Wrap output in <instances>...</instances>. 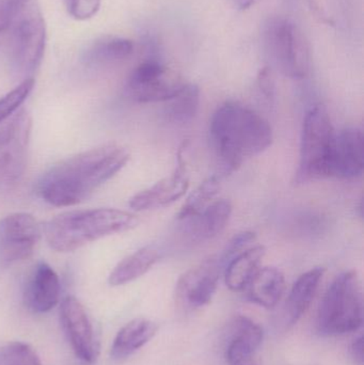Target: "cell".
Wrapping results in <instances>:
<instances>
[{"mask_svg":"<svg viewBox=\"0 0 364 365\" xmlns=\"http://www.w3.org/2000/svg\"><path fill=\"white\" fill-rule=\"evenodd\" d=\"M130 158V151L118 143H107L66 158L43 175L38 184V195L58 207L77 205L120 173Z\"/></svg>","mask_w":364,"mask_h":365,"instance_id":"6da1fadb","label":"cell"},{"mask_svg":"<svg viewBox=\"0 0 364 365\" xmlns=\"http://www.w3.org/2000/svg\"><path fill=\"white\" fill-rule=\"evenodd\" d=\"M209 134L222 179L235 173L244 160L266 151L274 139L269 122L237 102H227L216 109Z\"/></svg>","mask_w":364,"mask_h":365,"instance_id":"7a4b0ae2","label":"cell"},{"mask_svg":"<svg viewBox=\"0 0 364 365\" xmlns=\"http://www.w3.org/2000/svg\"><path fill=\"white\" fill-rule=\"evenodd\" d=\"M138 218L115 208L73 210L45 225L47 244L58 252H72L89 242L134 229Z\"/></svg>","mask_w":364,"mask_h":365,"instance_id":"3957f363","label":"cell"},{"mask_svg":"<svg viewBox=\"0 0 364 365\" xmlns=\"http://www.w3.org/2000/svg\"><path fill=\"white\" fill-rule=\"evenodd\" d=\"M363 324V295L360 279L354 270L342 272L333 281L316 315L321 336H336L356 331Z\"/></svg>","mask_w":364,"mask_h":365,"instance_id":"277c9868","label":"cell"},{"mask_svg":"<svg viewBox=\"0 0 364 365\" xmlns=\"http://www.w3.org/2000/svg\"><path fill=\"white\" fill-rule=\"evenodd\" d=\"M335 128L323 105L312 107L303 118L297 184L333 178Z\"/></svg>","mask_w":364,"mask_h":365,"instance_id":"5b68a950","label":"cell"},{"mask_svg":"<svg viewBox=\"0 0 364 365\" xmlns=\"http://www.w3.org/2000/svg\"><path fill=\"white\" fill-rule=\"evenodd\" d=\"M265 48L281 74L288 78L303 79L310 71L307 41L293 21L274 17L264 28Z\"/></svg>","mask_w":364,"mask_h":365,"instance_id":"8992f818","label":"cell"},{"mask_svg":"<svg viewBox=\"0 0 364 365\" xmlns=\"http://www.w3.org/2000/svg\"><path fill=\"white\" fill-rule=\"evenodd\" d=\"M11 61L19 74L34 72L42 62L46 45V25L40 8L29 2L13 17L10 25Z\"/></svg>","mask_w":364,"mask_h":365,"instance_id":"52a82bcc","label":"cell"},{"mask_svg":"<svg viewBox=\"0 0 364 365\" xmlns=\"http://www.w3.org/2000/svg\"><path fill=\"white\" fill-rule=\"evenodd\" d=\"M31 126L26 110L16 111L0 126V192L13 188L25 173Z\"/></svg>","mask_w":364,"mask_h":365,"instance_id":"ba28073f","label":"cell"},{"mask_svg":"<svg viewBox=\"0 0 364 365\" xmlns=\"http://www.w3.org/2000/svg\"><path fill=\"white\" fill-rule=\"evenodd\" d=\"M177 75L155 60H147L136 66L128 77L126 93L141 104L167 102L183 87Z\"/></svg>","mask_w":364,"mask_h":365,"instance_id":"9c48e42d","label":"cell"},{"mask_svg":"<svg viewBox=\"0 0 364 365\" xmlns=\"http://www.w3.org/2000/svg\"><path fill=\"white\" fill-rule=\"evenodd\" d=\"M40 238V225L28 212L0 219V266L6 267L31 257Z\"/></svg>","mask_w":364,"mask_h":365,"instance_id":"30bf717a","label":"cell"},{"mask_svg":"<svg viewBox=\"0 0 364 365\" xmlns=\"http://www.w3.org/2000/svg\"><path fill=\"white\" fill-rule=\"evenodd\" d=\"M222 272L224 263L219 255H214L188 270L177 281L175 289L177 302L186 309L207 306L217 291Z\"/></svg>","mask_w":364,"mask_h":365,"instance_id":"8fae6325","label":"cell"},{"mask_svg":"<svg viewBox=\"0 0 364 365\" xmlns=\"http://www.w3.org/2000/svg\"><path fill=\"white\" fill-rule=\"evenodd\" d=\"M185 148L184 143L177 152V168L169 177L130 197V206L132 210L141 212L166 207L185 195L189 188V175L184 156Z\"/></svg>","mask_w":364,"mask_h":365,"instance_id":"7c38bea8","label":"cell"},{"mask_svg":"<svg viewBox=\"0 0 364 365\" xmlns=\"http://www.w3.org/2000/svg\"><path fill=\"white\" fill-rule=\"evenodd\" d=\"M60 319L77 358L93 364L98 356L93 326L81 302L73 296L64 298L60 307Z\"/></svg>","mask_w":364,"mask_h":365,"instance_id":"4fadbf2b","label":"cell"},{"mask_svg":"<svg viewBox=\"0 0 364 365\" xmlns=\"http://www.w3.org/2000/svg\"><path fill=\"white\" fill-rule=\"evenodd\" d=\"M364 169V136L363 130L348 128L336 134L333 178L358 179Z\"/></svg>","mask_w":364,"mask_h":365,"instance_id":"5bb4252c","label":"cell"},{"mask_svg":"<svg viewBox=\"0 0 364 365\" xmlns=\"http://www.w3.org/2000/svg\"><path fill=\"white\" fill-rule=\"evenodd\" d=\"M226 349L229 365H260L258 351L263 341V329L249 317H237L231 328Z\"/></svg>","mask_w":364,"mask_h":365,"instance_id":"9a60e30c","label":"cell"},{"mask_svg":"<svg viewBox=\"0 0 364 365\" xmlns=\"http://www.w3.org/2000/svg\"><path fill=\"white\" fill-rule=\"evenodd\" d=\"M59 277L48 264L38 263L27 284L24 299L26 306L36 313H46L57 306L60 299Z\"/></svg>","mask_w":364,"mask_h":365,"instance_id":"2e32d148","label":"cell"},{"mask_svg":"<svg viewBox=\"0 0 364 365\" xmlns=\"http://www.w3.org/2000/svg\"><path fill=\"white\" fill-rule=\"evenodd\" d=\"M232 208V203L227 199L212 202L199 214L184 220L186 233L194 242L213 240L226 229Z\"/></svg>","mask_w":364,"mask_h":365,"instance_id":"e0dca14e","label":"cell"},{"mask_svg":"<svg viewBox=\"0 0 364 365\" xmlns=\"http://www.w3.org/2000/svg\"><path fill=\"white\" fill-rule=\"evenodd\" d=\"M324 274L323 267L312 268L301 274L293 284L284 309L286 325H295L307 312L318 293Z\"/></svg>","mask_w":364,"mask_h":365,"instance_id":"ac0fdd59","label":"cell"},{"mask_svg":"<svg viewBox=\"0 0 364 365\" xmlns=\"http://www.w3.org/2000/svg\"><path fill=\"white\" fill-rule=\"evenodd\" d=\"M245 291L250 302L265 309H273L286 291L284 272L275 267L260 268L248 283Z\"/></svg>","mask_w":364,"mask_h":365,"instance_id":"d6986e66","label":"cell"},{"mask_svg":"<svg viewBox=\"0 0 364 365\" xmlns=\"http://www.w3.org/2000/svg\"><path fill=\"white\" fill-rule=\"evenodd\" d=\"M266 255L262 245H254L239 255H235L224 265V276L227 287L233 292L245 291L252 277L260 269Z\"/></svg>","mask_w":364,"mask_h":365,"instance_id":"ffe728a7","label":"cell"},{"mask_svg":"<svg viewBox=\"0 0 364 365\" xmlns=\"http://www.w3.org/2000/svg\"><path fill=\"white\" fill-rule=\"evenodd\" d=\"M158 326L154 322L145 319H136L126 324L113 341L111 346V358L121 361L142 349L157 332Z\"/></svg>","mask_w":364,"mask_h":365,"instance_id":"44dd1931","label":"cell"},{"mask_svg":"<svg viewBox=\"0 0 364 365\" xmlns=\"http://www.w3.org/2000/svg\"><path fill=\"white\" fill-rule=\"evenodd\" d=\"M157 249L152 246L143 247L132 255L122 259L109 276L111 287L128 284L147 274L160 261Z\"/></svg>","mask_w":364,"mask_h":365,"instance_id":"7402d4cb","label":"cell"},{"mask_svg":"<svg viewBox=\"0 0 364 365\" xmlns=\"http://www.w3.org/2000/svg\"><path fill=\"white\" fill-rule=\"evenodd\" d=\"M134 43L120 36H103L96 40L85 53L91 64H110L128 59L134 53Z\"/></svg>","mask_w":364,"mask_h":365,"instance_id":"603a6c76","label":"cell"},{"mask_svg":"<svg viewBox=\"0 0 364 365\" xmlns=\"http://www.w3.org/2000/svg\"><path fill=\"white\" fill-rule=\"evenodd\" d=\"M166 103V115L171 121L187 123L192 121L198 113L200 89L194 83H184L180 91Z\"/></svg>","mask_w":364,"mask_h":365,"instance_id":"cb8c5ba5","label":"cell"},{"mask_svg":"<svg viewBox=\"0 0 364 365\" xmlns=\"http://www.w3.org/2000/svg\"><path fill=\"white\" fill-rule=\"evenodd\" d=\"M220 181L222 177L217 175H212L201 182L184 202L181 210L177 214V220L184 221L192 218L211 204L214 197L219 192Z\"/></svg>","mask_w":364,"mask_h":365,"instance_id":"d4e9b609","label":"cell"},{"mask_svg":"<svg viewBox=\"0 0 364 365\" xmlns=\"http://www.w3.org/2000/svg\"><path fill=\"white\" fill-rule=\"evenodd\" d=\"M0 365H42L36 351L23 342H12L0 349Z\"/></svg>","mask_w":364,"mask_h":365,"instance_id":"484cf974","label":"cell"},{"mask_svg":"<svg viewBox=\"0 0 364 365\" xmlns=\"http://www.w3.org/2000/svg\"><path fill=\"white\" fill-rule=\"evenodd\" d=\"M33 78H26L23 83H19L12 91L6 93L4 98H0V123L12 117L16 113L19 107L25 102L26 98L29 96L33 90Z\"/></svg>","mask_w":364,"mask_h":365,"instance_id":"4316f807","label":"cell"},{"mask_svg":"<svg viewBox=\"0 0 364 365\" xmlns=\"http://www.w3.org/2000/svg\"><path fill=\"white\" fill-rule=\"evenodd\" d=\"M256 242V235L254 232L246 231L236 234V235L228 242L224 252L219 255L220 259H222V263H224V265H226L231 259H233L235 255H239V253L245 251L246 249L254 246Z\"/></svg>","mask_w":364,"mask_h":365,"instance_id":"83f0119b","label":"cell"},{"mask_svg":"<svg viewBox=\"0 0 364 365\" xmlns=\"http://www.w3.org/2000/svg\"><path fill=\"white\" fill-rule=\"evenodd\" d=\"M68 13L77 21L92 19L100 8V0H66Z\"/></svg>","mask_w":364,"mask_h":365,"instance_id":"f1b7e54d","label":"cell"},{"mask_svg":"<svg viewBox=\"0 0 364 365\" xmlns=\"http://www.w3.org/2000/svg\"><path fill=\"white\" fill-rule=\"evenodd\" d=\"M258 87L266 100H269V102L274 101L276 94L275 79H274L273 73L269 66L262 68L259 73Z\"/></svg>","mask_w":364,"mask_h":365,"instance_id":"f546056e","label":"cell"},{"mask_svg":"<svg viewBox=\"0 0 364 365\" xmlns=\"http://www.w3.org/2000/svg\"><path fill=\"white\" fill-rule=\"evenodd\" d=\"M32 0H0V14L13 19L17 12Z\"/></svg>","mask_w":364,"mask_h":365,"instance_id":"4dcf8cb0","label":"cell"},{"mask_svg":"<svg viewBox=\"0 0 364 365\" xmlns=\"http://www.w3.org/2000/svg\"><path fill=\"white\" fill-rule=\"evenodd\" d=\"M350 355H352L353 360L355 364L363 365L364 364V354H363V336H360L353 342L350 346Z\"/></svg>","mask_w":364,"mask_h":365,"instance_id":"1f68e13d","label":"cell"},{"mask_svg":"<svg viewBox=\"0 0 364 365\" xmlns=\"http://www.w3.org/2000/svg\"><path fill=\"white\" fill-rule=\"evenodd\" d=\"M233 1H234L237 8L241 9V10H247V9L254 6L259 0H233Z\"/></svg>","mask_w":364,"mask_h":365,"instance_id":"d6a6232c","label":"cell"},{"mask_svg":"<svg viewBox=\"0 0 364 365\" xmlns=\"http://www.w3.org/2000/svg\"><path fill=\"white\" fill-rule=\"evenodd\" d=\"M11 23H12V21H10V19H6V17L0 15V42H1L2 38H4L6 30L10 28Z\"/></svg>","mask_w":364,"mask_h":365,"instance_id":"836d02e7","label":"cell"}]
</instances>
